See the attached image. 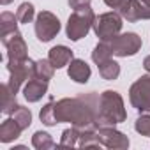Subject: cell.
<instances>
[{
    "mask_svg": "<svg viewBox=\"0 0 150 150\" xmlns=\"http://www.w3.org/2000/svg\"><path fill=\"white\" fill-rule=\"evenodd\" d=\"M97 106L99 94L96 92L78 97H64L53 103V115L57 124L69 122L80 131H97Z\"/></svg>",
    "mask_w": 150,
    "mask_h": 150,
    "instance_id": "obj_1",
    "label": "cell"
},
{
    "mask_svg": "<svg viewBox=\"0 0 150 150\" xmlns=\"http://www.w3.org/2000/svg\"><path fill=\"white\" fill-rule=\"evenodd\" d=\"M127 113L124 108V99L115 90H104L99 96L97 106V127H115L117 124L125 122Z\"/></svg>",
    "mask_w": 150,
    "mask_h": 150,
    "instance_id": "obj_2",
    "label": "cell"
},
{
    "mask_svg": "<svg viewBox=\"0 0 150 150\" xmlns=\"http://www.w3.org/2000/svg\"><path fill=\"white\" fill-rule=\"evenodd\" d=\"M94 21H96V14H94L92 7L72 11V14L67 20V25H65L67 39L80 41V39L87 37V34L94 28Z\"/></svg>",
    "mask_w": 150,
    "mask_h": 150,
    "instance_id": "obj_3",
    "label": "cell"
},
{
    "mask_svg": "<svg viewBox=\"0 0 150 150\" xmlns=\"http://www.w3.org/2000/svg\"><path fill=\"white\" fill-rule=\"evenodd\" d=\"M34 67L35 62L27 58V60H7V71H9V81L7 87L11 92L18 94L23 83H27L30 78H34Z\"/></svg>",
    "mask_w": 150,
    "mask_h": 150,
    "instance_id": "obj_4",
    "label": "cell"
},
{
    "mask_svg": "<svg viewBox=\"0 0 150 150\" xmlns=\"http://www.w3.org/2000/svg\"><path fill=\"white\" fill-rule=\"evenodd\" d=\"M129 101L139 113H150V74L138 78L129 88Z\"/></svg>",
    "mask_w": 150,
    "mask_h": 150,
    "instance_id": "obj_5",
    "label": "cell"
},
{
    "mask_svg": "<svg viewBox=\"0 0 150 150\" xmlns=\"http://www.w3.org/2000/svg\"><path fill=\"white\" fill-rule=\"evenodd\" d=\"M111 48V53L115 57H132L141 50V37L134 32H125V34H118L111 39L106 41Z\"/></svg>",
    "mask_w": 150,
    "mask_h": 150,
    "instance_id": "obj_6",
    "label": "cell"
},
{
    "mask_svg": "<svg viewBox=\"0 0 150 150\" xmlns=\"http://www.w3.org/2000/svg\"><path fill=\"white\" fill-rule=\"evenodd\" d=\"M122 16L115 11L111 13H104V14H99L96 16V21H94V32L96 35L101 39V41H108L115 35L120 34L122 30Z\"/></svg>",
    "mask_w": 150,
    "mask_h": 150,
    "instance_id": "obj_7",
    "label": "cell"
},
{
    "mask_svg": "<svg viewBox=\"0 0 150 150\" xmlns=\"http://www.w3.org/2000/svg\"><path fill=\"white\" fill-rule=\"evenodd\" d=\"M34 28H35V37L41 42H50L60 32V20L50 11H41L35 18Z\"/></svg>",
    "mask_w": 150,
    "mask_h": 150,
    "instance_id": "obj_8",
    "label": "cell"
},
{
    "mask_svg": "<svg viewBox=\"0 0 150 150\" xmlns=\"http://www.w3.org/2000/svg\"><path fill=\"white\" fill-rule=\"evenodd\" d=\"M118 14L129 23H136L139 20H150V6L143 0H124L118 7Z\"/></svg>",
    "mask_w": 150,
    "mask_h": 150,
    "instance_id": "obj_9",
    "label": "cell"
},
{
    "mask_svg": "<svg viewBox=\"0 0 150 150\" xmlns=\"http://www.w3.org/2000/svg\"><path fill=\"white\" fill-rule=\"evenodd\" d=\"M2 44L7 50V60H27L28 58V46L20 34V30L2 37Z\"/></svg>",
    "mask_w": 150,
    "mask_h": 150,
    "instance_id": "obj_10",
    "label": "cell"
},
{
    "mask_svg": "<svg viewBox=\"0 0 150 150\" xmlns=\"http://www.w3.org/2000/svg\"><path fill=\"white\" fill-rule=\"evenodd\" d=\"M97 134H99V139H101L103 146H106V148H115V150L129 148V138L124 132L111 127V125L110 127H99Z\"/></svg>",
    "mask_w": 150,
    "mask_h": 150,
    "instance_id": "obj_11",
    "label": "cell"
},
{
    "mask_svg": "<svg viewBox=\"0 0 150 150\" xmlns=\"http://www.w3.org/2000/svg\"><path fill=\"white\" fill-rule=\"evenodd\" d=\"M48 94V81L39 80V78H30L25 87H23V96L28 103H37Z\"/></svg>",
    "mask_w": 150,
    "mask_h": 150,
    "instance_id": "obj_12",
    "label": "cell"
},
{
    "mask_svg": "<svg viewBox=\"0 0 150 150\" xmlns=\"http://www.w3.org/2000/svg\"><path fill=\"white\" fill-rule=\"evenodd\" d=\"M67 74H69V78L72 81H76V83H87L90 80V65L81 60V58H72L69 62V67H67Z\"/></svg>",
    "mask_w": 150,
    "mask_h": 150,
    "instance_id": "obj_13",
    "label": "cell"
},
{
    "mask_svg": "<svg viewBox=\"0 0 150 150\" xmlns=\"http://www.w3.org/2000/svg\"><path fill=\"white\" fill-rule=\"evenodd\" d=\"M48 60L55 65V69H62L65 67L71 60H72V50L67 46H53L48 53Z\"/></svg>",
    "mask_w": 150,
    "mask_h": 150,
    "instance_id": "obj_14",
    "label": "cell"
},
{
    "mask_svg": "<svg viewBox=\"0 0 150 150\" xmlns=\"http://www.w3.org/2000/svg\"><path fill=\"white\" fill-rule=\"evenodd\" d=\"M21 131H23L21 125L11 117V118L4 120L2 125H0V141H2V143H11V141L20 138Z\"/></svg>",
    "mask_w": 150,
    "mask_h": 150,
    "instance_id": "obj_15",
    "label": "cell"
},
{
    "mask_svg": "<svg viewBox=\"0 0 150 150\" xmlns=\"http://www.w3.org/2000/svg\"><path fill=\"white\" fill-rule=\"evenodd\" d=\"M18 18L16 14L9 13V11H4L2 14H0V37H6L13 32L18 30Z\"/></svg>",
    "mask_w": 150,
    "mask_h": 150,
    "instance_id": "obj_16",
    "label": "cell"
},
{
    "mask_svg": "<svg viewBox=\"0 0 150 150\" xmlns=\"http://www.w3.org/2000/svg\"><path fill=\"white\" fill-rule=\"evenodd\" d=\"M55 74V65L50 62V60H35V67H34V76L39 78V80H44V81H50Z\"/></svg>",
    "mask_w": 150,
    "mask_h": 150,
    "instance_id": "obj_17",
    "label": "cell"
},
{
    "mask_svg": "<svg viewBox=\"0 0 150 150\" xmlns=\"http://www.w3.org/2000/svg\"><path fill=\"white\" fill-rule=\"evenodd\" d=\"M99 67V74L103 76V80H108V81H113L118 78V74H120V64L115 62V60H106L103 64L97 65Z\"/></svg>",
    "mask_w": 150,
    "mask_h": 150,
    "instance_id": "obj_18",
    "label": "cell"
},
{
    "mask_svg": "<svg viewBox=\"0 0 150 150\" xmlns=\"http://www.w3.org/2000/svg\"><path fill=\"white\" fill-rule=\"evenodd\" d=\"M16 106H18V103H16V94L11 92V88L7 87V83L2 85V111H4L6 115H11Z\"/></svg>",
    "mask_w": 150,
    "mask_h": 150,
    "instance_id": "obj_19",
    "label": "cell"
},
{
    "mask_svg": "<svg viewBox=\"0 0 150 150\" xmlns=\"http://www.w3.org/2000/svg\"><path fill=\"white\" fill-rule=\"evenodd\" d=\"M113 57V53H111V48H110V44L106 42V41H101L96 48H94V51H92V60L99 65V64H103V62H106V60H110Z\"/></svg>",
    "mask_w": 150,
    "mask_h": 150,
    "instance_id": "obj_20",
    "label": "cell"
},
{
    "mask_svg": "<svg viewBox=\"0 0 150 150\" xmlns=\"http://www.w3.org/2000/svg\"><path fill=\"white\" fill-rule=\"evenodd\" d=\"M32 145H34V148H37V150H48V148H53V146H55V141H53V138H51L48 132L37 131V132H34V136H32Z\"/></svg>",
    "mask_w": 150,
    "mask_h": 150,
    "instance_id": "obj_21",
    "label": "cell"
},
{
    "mask_svg": "<svg viewBox=\"0 0 150 150\" xmlns=\"http://www.w3.org/2000/svg\"><path fill=\"white\" fill-rule=\"evenodd\" d=\"M78 145L81 148H90V146H101V139H99V134L97 131H81L80 132V139H78Z\"/></svg>",
    "mask_w": 150,
    "mask_h": 150,
    "instance_id": "obj_22",
    "label": "cell"
},
{
    "mask_svg": "<svg viewBox=\"0 0 150 150\" xmlns=\"http://www.w3.org/2000/svg\"><path fill=\"white\" fill-rule=\"evenodd\" d=\"M11 117L21 125V129H27V127L32 124V113H30V110L25 108V106H21V104H18V106L14 108V111L11 113Z\"/></svg>",
    "mask_w": 150,
    "mask_h": 150,
    "instance_id": "obj_23",
    "label": "cell"
},
{
    "mask_svg": "<svg viewBox=\"0 0 150 150\" xmlns=\"http://www.w3.org/2000/svg\"><path fill=\"white\" fill-rule=\"evenodd\" d=\"M80 129L71 125L69 129H64L62 131V136H60V146H74L78 145V139H80Z\"/></svg>",
    "mask_w": 150,
    "mask_h": 150,
    "instance_id": "obj_24",
    "label": "cell"
},
{
    "mask_svg": "<svg viewBox=\"0 0 150 150\" xmlns=\"http://www.w3.org/2000/svg\"><path fill=\"white\" fill-rule=\"evenodd\" d=\"M34 16H35V9H34V4L30 2H23L16 11V18L20 23H30Z\"/></svg>",
    "mask_w": 150,
    "mask_h": 150,
    "instance_id": "obj_25",
    "label": "cell"
},
{
    "mask_svg": "<svg viewBox=\"0 0 150 150\" xmlns=\"http://www.w3.org/2000/svg\"><path fill=\"white\" fill-rule=\"evenodd\" d=\"M53 99L50 103H46L42 108H41V113H39V118L44 125L51 127V125H57V120H55V115H53Z\"/></svg>",
    "mask_w": 150,
    "mask_h": 150,
    "instance_id": "obj_26",
    "label": "cell"
},
{
    "mask_svg": "<svg viewBox=\"0 0 150 150\" xmlns=\"http://www.w3.org/2000/svg\"><path fill=\"white\" fill-rule=\"evenodd\" d=\"M134 129L141 136H150V115H139L134 122Z\"/></svg>",
    "mask_w": 150,
    "mask_h": 150,
    "instance_id": "obj_27",
    "label": "cell"
},
{
    "mask_svg": "<svg viewBox=\"0 0 150 150\" xmlns=\"http://www.w3.org/2000/svg\"><path fill=\"white\" fill-rule=\"evenodd\" d=\"M90 2L92 0H67V4L72 11H80V9H85V7H90Z\"/></svg>",
    "mask_w": 150,
    "mask_h": 150,
    "instance_id": "obj_28",
    "label": "cell"
},
{
    "mask_svg": "<svg viewBox=\"0 0 150 150\" xmlns=\"http://www.w3.org/2000/svg\"><path fill=\"white\" fill-rule=\"evenodd\" d=\"M103 2H104L108 7H111V9H118V7L124 4V0H103Z\"/></svg>",
    "mask_w": 150,
    "mask_h": 150,
    "instance_id": "obj_29",
    "label": "cell"
},
{
    "mask_svg": "<svg viewBox=\"0 0 150 150\" xmlns=\"http://www.w3.org/2000/svg\"><path fill=\"white\" fill-rule=\"evenodd\" d=\"M143 67H145V71H146V72H150V55L143 60Z\"/></svg>",
    "mask_w": 150,
    "mask_h": 150,
    "instance_id": "obj_30",
    "label": "cell"
},
{
    "mask_svg": "<svg viewBox=\"0 0 150 150\" xmlns=\"http://www.w3.org/2000/svg\"><path fill=\"white\" fill-rule=\"evenodd\" d=\"M13 2V0H0V4H2V6H7V4H11Z\"/></svg>",
    "mask_w": 150,
    "mask_h": 150,
    "instance_id": "obj_31",
    "label": "cell"
},
{
    "mask_svg": "<svg viewBox=\"0 0 150 150\" xmlns=\"http://www.w3.org/2000/svg\"><path fill=\"white\" fill-rule=\"evenodd\" d=\"M143 2H145V4H148V6H150V0H143Z\"/></svg>",
    "mask_w": 150,
    "mask_h": 150,
    "instance_id": "obj_32",
    "label": "cell"
}]
</instances>
